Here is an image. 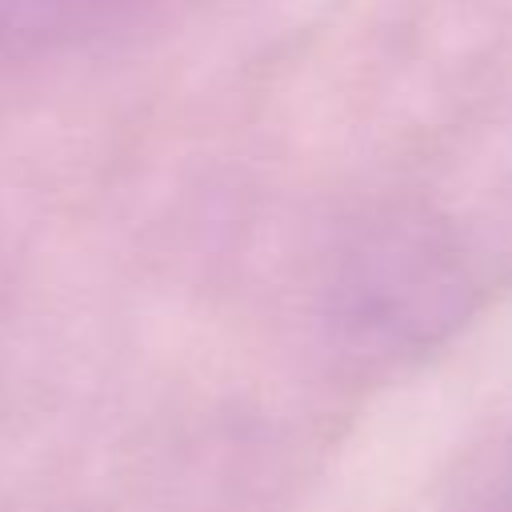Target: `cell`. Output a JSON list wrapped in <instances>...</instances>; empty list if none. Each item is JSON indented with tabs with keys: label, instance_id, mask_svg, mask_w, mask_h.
Returning a JSON list of instances; mask_svg holds the SVG:
<instances>
[]
</instances>
